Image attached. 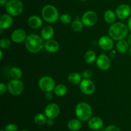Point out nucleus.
<instances>
[{
    "label": "nucleus",
    "instance_id": "17",
    "mask_svg": "<svg viewBox=\"0 0 131 131\" xmlns=\"http://www.w3.org/2000/svg\"><path fill=\"white\" fill-rule=\"evenodd\" d=\"M54 34V28L51 26L47 25L43 27L40 32V36L44 40L51 39Z\"/></svg>",
    "mask_w": 131,
    "mask_h": 131
},
{
    "label": "nucleus",
    "instance_id": "31",
    "mask_svg": "<svg viewBox=\"0 0 131 131\" xmlns=\"http://www.w3.org/2000/svg\"><path fill=\"white\" fill-rule=\"evenodd\" d=\"M82 78H83L84 79H90V78H92V75H93V72L91 70H85L84 71H83L81 74Z\"/></svg>",
    "mask_w": 131,
    "mask_h": 131
},
{
    "label": "nucleus",
    "instance_id": "44",
    "mask_svg": "<svg viewBox=\"0 0 131 131\" xmlns=\"http://www.w3.org/2000/svg\"><path fill=\"white\" fill-rule=\"evenodd\" d=\"M21 131H29V130H21Z\"/></svg>",
    "mask_w": 131,
    "mask_h": 131
},
{
    "label": "nucleus",
    "instance_id": "10",
    "mask_svg": "<svg viewBox=\"0 0 131 131\" xmlns=\"http://www.w3.org/2000/svg\"><path fill=\"white\" fill-rule=\"evenodd\" d=\"M115 13L116 17L121 20L127 19L131 14V8L127 4H122L116 8Z\"/></svg>",
    "mask_w": 131,
    "mask_h": 131
},
{
    "label": "nucleus",
    "instance_id": "36",
    "mask_svg": "<svg viewBox=\"0 0 131 131\" xmlns=\"http://www.w3.org/2000/svg\"><path fill=\"white\" fill-rule=\"evenodd\" d=\"M47 124L49 126H52V125L54 124V119L49 118L48 120H47Z\"/></svg>",
    "mask_w": 131,
    "mask_h": 131
},
{
    "label": "nucleus",
    "instance_id": "32",
    "mask_svg": "<svg viewBox=\"0 0 131 131\" xmlns=\"http://www.w3.org/2000/svg\"><path fill=\"white\" fill-rule=\"evenodd\" d=\"M17 126L14 124H8L5 127V131H17Z\"/></svg>",
    "mask_w": 131,
    "mask_h": 131
},
{
    "label": "nucleus",
    "instance_id": "3",
    "mask_svg": "<svg viewBox=\"0 0 131 131\" xmlns=\"http://www.w3.org/2000/svg\"><path fill=\"white\" fill-rule=\"evenodd\" d=\"M75 115L81 122L89 120L92 116V109L89 104L86 102H79L77 104L75 110Z\"/></svg>",
    "mask_w": 131,
    "mask_h": 131
},
{
    "label": "nucleus",
    "instance_id": "12",
    "mask_svg": "<svg viewBox=\"0 0 131 131\" xmlns=\"http://www.w3.org/2000/svg\"><path fill=\"white\" fill-rule=\"evenodd\" d=\"M44 111L45 115L48 118L54 119L60 114V108L57 104L51 103L46 106Z\"/></svg>",
    "mask_w": 131,
    "mask_h": 131
},
{
    "label": "nucleus",
    "instance_id": "15",
    "mask_svg": "<svg viewBox=\"0 0 131 131\" xmlns=\"http://www.w3.org/2000/svg\"><path fill=\"white\" fill-rule=\"evenodd\" d=\"M13 24L12 16L8 14H3L0 17V28L1 29H6L10 28Z\"/></svg>",
    "mask_w": 131,
    "mask_h": 131
},
{
    "label": "nucleus",
    "instance_id": "8",
    "mask_svg": "<svg viewBox=\"0 0 131 131\" xmlns=\"http://www.w3.org/2000/svg\"><path fill=\"white\" fill-rule=\"evenodd\" d=\"M81 21L85 26H93L95 25L96 23L98 21L97 14L92 10L86 12L82 16Z\"/></svg>",
    "mask_w": 131,
    "mask_h": 131
},
{
    "label": "nucleus",
    "instance_id": "43",
    "mask_svg": "<svg viewBox=\"0 0 131 131\" xmlns=\"http://www.w3.org/2000/svg\"><path fill=\"white\" fill-rule=\"evenodd\" d=\"M79 1H86V0H79Z\"/></svg>",
    "mask_w": 131,
    "mask_h": 131
},
{
    "label": "nucleus",
    "instance_id": "27",
    "mask_svg": "<svg viewBox=\"0 0 131 131\" xmlns=\"http://www.w3.org/2000/svg\"><path fill=\"white\" fill-rule=\"evenodd\" d=\"M47 117L46 116V115H43L42 113H38L35 116L34 122L37 125H42L47 122Z\"/></svg>",
    "mask_w": 131,
    "mask_h": 131
},
{
    "label": "nucleus",
    "instance_id": "25",
    "mask_svg": "<svg viewBox=\"0 0 131 131\" xmlns=\"http://www.w3.org/2000/svg\"><path fill=\"white\" fill-rule=\"evenodd\" d=\"M84 60L88 64H92L96 61L97 60V54L95 52L92 50L87 51L84 54Z\"/></svg>",
    "mask_w": 131,
    "mask_h": 131
},
{
    "label": "nucleus",
    "instance_id": "37",
    "mask_svg": "<svg viewBox=\"0 0 131 131\" xmlns=\"http://www.w3.org/2000/svg\"><path fill=\"white\" fill-rule=\"evenodd\" d=\"M116 51H115V50H112V51H111L110 53V57H111V58L115 57V56H116Z\"/></svg>",
    "mask_w": 131,
    "mask_h": 131
},
{
    "label": "nucleus",
    "instance_id": "29",
    "mask_svg": "<svg viewBox=\"0 0 131 131\" xmlns=\"http://www.w3.org/2000/svg\"><path fill=\"white\" fill-rule=\"evenodd\" d=\"M60 20L64 24H69L72 21V17L69 14H63L60 17Z\"/></svg>",
    "mask_w": 131,
    "mask_h": 131
},
{
    "label": "nucleus",
    "instance_id": "23",
    "mask_svg": "<svg viewBox=\"0 0 131 131\" xmlns=\"http://www.w3.org/2000/svg\"><path fill=\"white\" fill-rule=\"evenodd\" d=\"M104 20L108 24H113L116 20V13L111 10H107L104 13Z\"/></svg>",
    "mask_w": 131,
    "mask_h": 131
},
{
    "label": "nucleus",
    "instance_id": "14",
    "mask_svg": "<svg viewBox=\"0 0 131 131\" xmlns=\"http://www.w3.org/2000/svg\"><path fill=\"white\" fill-rule=\"evenodd\" d=\"M26 32L23 29H17L12 32L11 35L12 40L15 43H22L27 38Z\"/></svg>",
    "mask_w": 131,
    "mask_h": 131
},
{
    "label": "nucleus",
    "instance_id": "20",
    "mask_svg": "<svg viewBox=\"0 0 131 131\" xmlns=\"http://www.w3.org/2000/svg\"><path fill=\"white\" fill-rule=\"evenodd\" d=\"M129 43L125 40L118 41L116 43V49L120 53H125L129 50Z\"/></svg>",
    "mask_w": 131,
    "mask_h": 131
},
{
    "label": "nucleus",
    "instance_id": "19",
    "mask_svg": "<svg viewBox=\"0 0 131 131\" xmlns=\"http://www.w3.org/2000/svg\"><path fill=\"white\" fill-rule=\"evenodd\" d=\"M42 20L40 17L37 15H32L29 17L28 20V24L30 28L33 29H37V28H40L42 25Z\"/></svg>",
    "mask_w": 131,
    "mask_h": 131
},
{
    "label": "nucleus",
    "instance_id": "39",
    "mask_svg": "<svg viewBox=\"0 0 131 131\" xmlns=\"http://www.w3.org/2000/svg\"><path fill=\"white\" fill-rule=\"evenodd\" d=\"M7 1L6 0H0V4L2 6H6V4H7Z\"/></svg>",
    "mask_w": 131,
    "mask_h": 131
},
{
    "label": "nucleus",
    "instance_id": "42",
    "mask_svg": "<svg viewBox=\"0 0 131 131\" xmlns=\"http://www.w3.org/2000/svg\"><path fill=\"white\" fill-rule=\"evenodd\" d=\"M129 52H130V55L131 56V47H130V49H129Z\"/></svg>",
    "mask_w": 131,
    "mask_h": 131
},
{
    "label": "nucleus",
    "instance_id": "40",
    "mask_svg": "<svg viewBox=\"0 0 131 131\" xmlns=\"http://www.w3.org/2000/svg\"><path fill=\"white\" fill-rule=\"evenodd\" d=\"M127 42H128V43H129V45H130L131 46V33L130 35H129V36H128Z\"/></svg>",
    "mask_w": 131,
    "mask_h": 131
},
{
    "label": "nucleus",
    "instance_id": "5",
    "mask_svg": "<svg viewBox=\"0 0 131 131\" xmlns=\"http://www.w3.org/2000/svg\"><path fill=\"white\" fill-rule=\"evenodd\" d=\"M5 6L8 14L13 17L20 15L24 8L23 3L20 0H10Z\"/></svg>",
    "mask_w": 131,
    "mask_h": 131
},
{
    "label": "nucleus",
    "instance_id": "28",
    "mask_svg": "<svg viewBox=\"0 0 131 131\" xmlns=\"http://www.w3.org/2000/svg\"><path fill=\"white\" fill-rule=\"evenodd\" d=\"M83 26L84 24L82 23L81 20H75L72 22L71 26L73 30L75 31H80L83 28Z\"/></svg>",
    "mask_w": 131,
    "mask_h": 131
},
{
    "label": "nucleus",
    "instance_id": "38",
    "mask_svg": "<svg viewBox=\"0 0 131 131\" xmlns=\"http://www.w3.org/2000/svg\"><path fill=\"white\" fill-rule=\"evenodd\" d=\"M127 26H128V28H129V30L131 31V17H129V19H128Z\"/></svg>",
    "mask_w": 131,
    "mask_h": 131
},
{
    "label": "nucleus",
    "instance_id": "35",
    "mask_svg": "<svg viewBox=\"0 0 131 131\" xmlns=\"http://www.w3.org/2000/svg\"><path fill=\"white\" fill-rule=\"evenodd\" d=\"M52 98H53V96H52L51 92H46V94H45V99H46V100L50 101L52 99Z\"/></svg>",
    "mask_w": 131,
    "mask_h": 131
},
{
    "label": "nucleus",
    "instance_id": "6",
    "mask_svg": "<svg viewBox=\"0 0 131 131\" xmlns=\"http://www.w3.org/2000/svg\"><path fill=\"white\" fill-rule=\"evenodd\" d=\"M8 91L12 95H19L24 89V83L20 79H12L7 85Z\"/></svg>",
    "mask_w": 131,
    "mask_h": 131
},
{
    "label": "nucleus",
    "instance_id": "9",
    "mask_svg": "<svg viewBox=\"0 0 131 131\" xmlns=\"http://www.w3.org/2000/svg\"><path fill=\"white\" fill-rule=\"evenodd\" d=\"M79 88L83 93L87 95H92L95 90V86L93 82L89 79H84L79 83Z\"/></svg>",
    "mask_w": 131,
    "mask_h": 131
},
{
    "label": "nucleus",
    "instance_id": "16",
    "mask_svg": "<svg viewBox=\"0 0 131 131\" xmlns=\"http://www.w3.org/2000/svg\"><path fill=\"white\" fill-rule=\"evenodd\" d=\"M44 47L46 51H48L49 52L54 53L58 51L60 46L57 41L51 38L48 40H46V42H45Z\"/></svg>",
    "mask_w": 131,
    "mask_h": 131
},
{
    "label": "nucleus",
    "instance_id": "45",
    "mask_svg": "<svg viewBox=\"0 0 131 131\" xmlns=\"http://www.w3.org/2000/svg\"><path fill=\"white\" fill-rule=\"evenodd\" d=\"M1 131H5V130H3V129H2V130H1Z\"/></svg>",
    "mask_w": 131,
    "mask_h": 131
},
{
    "label": "nucleus",
    "instance_id": "30",
    "mask_svg": "<svg viewBox=\"0 0 131 131\" xmlns=\"http://www.w3.org/2000/svg\"><path fill=\"white\" fill-rule=\"evenodd\" d=\"M11 46V41L8 38H3L0 40V47L3 49H6Z\"/></svg>",
    "mask_w": 131,
    "mask_h": 131
},
{
    "label": "nucleus",
    "instance_id": "22",
    "mask_svg": "<svg viewBox=\"0 0 131 131\" xmlns=\"http://www.w3.org/2000/svg\"><path fill=\"white\" fill-rule=\"evenodd\" d=\"M81 121L77 119H72L68 123V127L72 131H78L81 128Z\"/></svg>",
    "mask_w": 131,
    "mask_h": 131
},
{
    "label": "nucleus",
    "instance_id": "34",
    "mask_svg": "<svg viewBox=\"0 0 131 131\" xmlns=\"http://www.w3.org/2000/svg\"><path fill=\"white\" fill-rule=\"evenodd\" d=\"M104 131H120V129L115 125H110L107 127Z\"/></svg>",
    "mask_w": 131,
    "mask_h": 131
},
{
    "label": "nucleus",
    "instance_id": "18",
    "mask_svg": "<svg viewBox=\"0 0 131 131\" xmlns=\"http://www.w3.org/2000/svg\"><path fill=\"white\" fill-rule=\"evenodd\" d=\"M88 126L92 130H99L103 126V121L99 117L91 118L88 121Z\"/></svg>",
    "mask_w": 131,
    "mask_h": 131
},
{
    "label": "nucleus",
    "instance_id": "13",
    "mask_svg": "<svg viewBox=\"0 0 131 131\" xmlns=\"http://www.w3.org/2000/svg\"><path fill=\"white\" fill-rule=\"evenodd\" d=\"M113 38L107 36H102L99 40V46L101 49L104 51H110L113 49L114 46V42Z\"/></svg>",
    "mask_w": 131,
    "mask_h": 131
},
{
    "label": "nucleus",
    "instance_id": "41",
    "mask_svg": "<svg viewBox=\"0 0 131 131\" xmlns=\"http://www.w3.org/2000/svg\"><path fill=\"white\" fill-rule=\"evenodd\" d=\"M2 59H3V51H2V50H1V51H0V60H2Z\"/></svg>",
    "mask_w": 131,
    "mask_h": 131
},
{
    "label": "nucleus",
    "instance_id": "4",
    "mask_svg": "<svg viewBox=\"0 0 131 131\" xmlns=\"http://www.w3.org/2000/svg\"><path fill=\"white\" fill-rule=\"evenodd\" d=\"M42 16L43 20L48 23H55L60 18L57 8L51 5L43 6L42 10Z\"/></svg>",
    "mask_w": 131,
    "mask_h": 131
},
{
    "label": "nucleus",
    "instance_id": "26",
    "mask_svg": "<svg viewBox=\"0 0 131 131\" xmlns=\"http://www.w3.org/2000/svg\"><path fill=\"white\" fill-rule=\"evenodd\" d=\"M10 74L14 79H20L23 76V72L21 69L17 67H14L10 69Z\"/></svg>",
    "mask_w": 131,
    "mask_h": 131
},
{
    "label": "nucleus",
    "instance_id": "21",
    "mask_svg": "<svg viewBox=\"0 0 131 131\" xmlns=\"http://www.w3.org/2000/svg\"><path fill=\"white\" fill-rule=\"evenodd\" d=\"M81 78V74L77 72H72L70 73L68 76V81L72 84H78L82 81Z\"/></svg>",
    "mask_w": 131,
    "mask_h": 131
},
{
    "label": "nucleus",
    "instance_id": "1",
    "mask_svg": "<svg viewBox=\"0 0 131 131\" xmlns=\"http://www.w3.org/2000/svg\"><path fill=\"white\" fill-rule=\"evenodd\" d=\"M44 40L41 36L37 34H30L27 36L24 41L25 47L29 52L31 53H37L40 52L44 47Z\"/></svg>",
    "mask_w": 131,
    "mask_h": 131
},
{
    "label": "nucleus",
    "instance_id": "7",
    "mask_svg": "<svg viewBox=\"0 0 131 131\" xmlns=\"http://www.w3.org/2000/svg\"><path fill=\"white\" fill-rule=\"evenodd\" d=\"M38 87L43 92H50L54 91L55 86V81L49 76H43L38 81Z\"/></svg>",
    "mask_w": 131,
    "mask_h": 131
},
{
    "label": "nucleus",
    "instance_id": "33",
    "mask_svg": "<svg viewBox=\"0 0 131 131\" xmlns=\"http://www.w3.org/2000/svg\"><path fill=\"white\" fill-rule=\"evenodd\" d=\"M6 90H8L7 86L3 83H0V94L3 95L6 92Z\"/></svg>",
    "mask_w": 131,
    "mask_h": 131
},
{
    "label": "nucleus",
    "instance_id": "2",
    "mask_svg": "<svg viewBox=\"0 0 131 131\" xmlns=\"http://www.w3.org/2000/svg\"><path fill=\"white\" fill-rule=\"evenodd\" d=\"M128 32V26L122 23H113L110 27L108 31L110 37L117 41L124 40L127 36Z\"/></svg>",
    "mask_w": 131,
    "mask_h": 131
},
{
    "label": "nucleus",
    "instance_id": "24",
    "mask_svg": "<svg viewBox=\"0 0 131 131\" xmlns=\"http://www.w3.org/2000/svg\"><path fill=\"white\" fill-rule=\"evenodd\" d=\"M54 93L58 97H63L67 93V88L65 84H59L55 86Z\"/></svg>",
    "mask_w": 131,
    "mask_h": 131
},
{
    "label": "nucleus",
    "instance_id": "11",
    "mask_svg": "<svg viewBox=\"0 0 131 131\" xmlns=\"http://www.w3.org/2000/svg\"><path fill=\"white\" fill-rule=\"evenodd\" d=\"M96 65L97 67L102 70H107L111 65L110 58L104 54H101L96 60Z\"/></svg>",
    "mask_w": 131,
    "mask_h": 131
}]
</instances>
